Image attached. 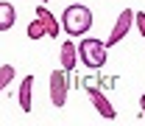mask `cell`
Listing matches in <instances>:
<instances>
[{"mask_svg":"<svg viewBox=\"0 0 145 126\" xmlns=\"http://www.w3.org/2000/svg\"><path fill=\"white\" fill-rule=\"evenodd\" d=\"M92 25V11L84 6V3H72L64 9V14H61V28L72 36H81L87 34V28Z\"/></svg>","mask_w":145,"mask_h":126,"instance_id":"obj_1","label":"cell"},{"mask_svg":"<svg viewBox=\"0 0 145 126\" xmlns=\"http://www.w3.org/2000/svg\"><path fill=\"white\" fill-rule=\"evenodd\" d=\"M75 48H78L81 62H84L89 70H98V67L106 65V42L87 36V39H81V45H75Z\"/></svg>","mask_w":145,"mask_h":126,"instance_id":"obj_2","label":"cell"},{"mask_svg":"<svg viewBox=\"0 0 145 126\" xmlns=\"http://www.w3.org/2000/svg\"><path fill=\"white\" fill-rule=\"evenodd\" d=\"M50 104L56 109H61L67 104V79H64V70L50 73Z\"/></svg>","mask_w":145,"mask_h":126,"instance_id":"obj_3","label":"cell"},{"mask_svg":"<svg viewBox=\"0 0 145 126\" xmlns=\"http://www.w3.org/2000/svg\"><path fill=\"white\" fill-rule=\"evenodd\" d=\"M131 25H134V11H131V9H123L120 17H117V22H114V28H112V34H109V39H106V48L117 45V42L131 31Z\"/></svg>","mask_w":145,"mask_h":126,"instance_id":"obj_4","label":"cell"},{"mask_svg":"<svg viewBox=\"0 0 145 126\" xmlns=\"http://www.w3.org/2000/svg\"><path fill=\"white\" fill-rule=\"evenodd\" d=\"M87 92H89V101L95 104V109L101 112V118H106V121H114V118H117V112H114V107H112V101H109V98H106L101 90L89 87Z\"/></svg>","mask_w":145,"mask_h":126,"instance_id":"obj_5","label":"cell"},{"mask_svg":"<svg viewBox=\"0 0 145 126\" xmlns=\"http://www.w3.org/2000/svg\"><path fill=\"white\" fill-rule=\"evenodd\" d=\"M36 17H39V22L45 25V34L48 36H59V28H61V25L56 22V17L45 9V6H36Z\"/></svg>","mask_w":145,"mask_h":126,"instance_id":"obj_6","label":"cell"},{"mask_svg":"<svg viewBox=\"0 0 145 126\" xmlns=\"http://www.w3.org/2000/svg\"><path fill=\"white\" fill-rule=\"evenodd\" d=\"M59 59H61V67H64V70H72L75 62H78V48H75L72 42H64L61 51H59Z\"/></svg>","mask_w":145,"mask_h":126,"instance_id":"obj_7","label":"cell"},{"mask_svg":"<svg viewBox=\"0 0 145 126\" xmlns=\"http://www.w3.org/2000/svg\"><path fill=\"white\" fill-rule=\"evenodd\" d=\"M31 90H34V76H25L20 84V107L22 112H31Z\"/></svg>","mask_w":145,"mask_h":126,"instance_id":"obj_8","label":"cell"},{"mask_svg":"<svg viewBox=\"0 0 145 126\" xmlns=\"http://www.w3.org/2000/svg\"><path fill=\"white\" fill-rule=\"evenodd\" d=\"M14 6L11 3H0V31H8L14 25Z\"/></svg>","mask_w":145,"mask_h":126,"instance_id":"obj_9","label":"cell"},{"mask_svg":"<svg viewBox=\"0 0 145 126\" xmlns=\"http://www.w3.org/2000/svg\"><path fill=\"white\" fill-rule=\"evenodd\" d=\"M11 79H14V67H11V65H3V67H0V92L8 87Z\"/></svg>","mask_w":145,"mask_h":126,"instance_id":"obj_10","label":"cell"},{"mask_svg":"<svg viewBox=\"0 0 145 126\" xmlns=\"http://www.w3.org/2000/svg\"><path fill=\"white\" fill-rule=\"evenodd\" d=\"M39 36H45V25L39 22V17L28 25V39H39Z\"/></svg>","mask_w":145,"mask_h":126,"instance_id":"obj_11","label":"cell"},{"mask_svg":"<svg viewBox=\"0 0 145 126\" xmlns=\"http://www.w3.org/2000/svg\"><path fill=\"white\" fill-rule=\"evenodd\" d=\"M134 22H137V28H140V34L145 36V11H134Z\"/></svg>","mask_w":145,"mask_h":126,"instance_id":"obj_12","label":"cell"},{"mask_svg":"<svg viewBox=\"0 0 145 126\" xmlns=\"http://www.w3.org/2000/svg\"><path fill=\"white\" fill-rule=\"evenodd\" d=\"M140 109H142V115H145V95L140 98Z\"/></svg>","mask_w":145,"mask_h":126,"instance_id":"obj_13","label":"cell"},{"mask_svg":"<svg viewBox=\"0 0 145 126\" xmlns=\"http://www.w3.org/2000/svg\"><path fill=\"white\" fill-rule=\"evenodd\" d=\"M42 3H48V0H42Z\"/></svg>","mask_w":145,"mask_h":126,"instance_id":"obj_14","label":"cell"}]
</instances>
